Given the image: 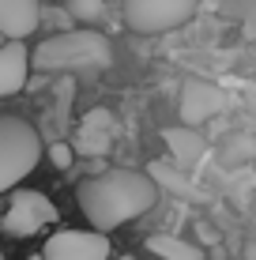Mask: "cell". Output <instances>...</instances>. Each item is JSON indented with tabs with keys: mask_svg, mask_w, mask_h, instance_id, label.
<instances>
[{
	"mask_svg": "<svg viewBox=\"0 0 256 260\" xmlns=\"http://www.w3.org/2000/svg\"><path fill=\"white\" fill-rule=\"evenodd\" d=\"M158 185L139 170H105L79 185V208L94 230H117L155 208Z\"/></svg>",
	"mask_w": 256,
	"mask_h": 260,
	"instance_id": "obj_1",
	"label": "cell"
},
{
	"mask_svg": "<svg viewBox=\"0 0 256 260\" xmlns=\"http://www.w3.org/2000/svg\"><path fill=\"white\" fill-rule=\"evenodd\" d=\"M30 64L38 72H68V76H94L113 64V46L109 38L91 26L83 30H64L46 38L30 53Z\"/></svg>",
	"mask_w": 256,
	"mask_h": 260,
	"instance_id": "obj_2",
	"label": "cell"
},
{
	"mask_svg": "<svg viewBox=\"0 0 256 260\" xmlns=\"http://www.w3.org/2000/svg\"><path fill=\"white\" fill-rule=\"evenodd\" d=\"M42 158V140L23 117L0 113V192L19 185Z\"/></svg>",
	"mask_w": 256,
	"mask_h": 260,
	"instance_id": "obj_3",
	"label": "cell"
},
{
	"mask_svg": "<svg viewBox=\"0 0 256 260\" xmlns=\"http://www.w3.org/2000/svg\"><path fill=\"white\" fill-rule=\"evenodd\" d=\"M196 0H125V23L136 34H162L189 23Z\"/></svg>",
	"mask_w": 256,
	"mask_h": 260,
	"instance_id": "obj_4",
	"label": "cell"
},
{
	"mask_svg": "<svg viewBox=\"0 0 256 260\" xmlns=\"http://www.w3.org/2000/svg\"><path fill=\"white\" fill-rule=\"evenodd\" d=\"M53 219H57V208H53L49 196L23 189V192L12 196L4 219H0V230L12 234V238H30V234H38V230H46Z\"/></svg>",
	"mask_w": 256,
	"mask_h": 260,
	"instance_id": "obj_5",
	"label": "cell"
},
{
	"mask_svg": "<svg viewBox=\"0 0 256 260\" xmlns=\"http://www.w3.org/2000/svg\"><path fill=\"white\" fill-rule=\"evenodd\" d=\"M42 260H109L105 230H60L42 245Z\"/></svg>",
	"mask_w": 256,
	"mask_h": 260,
	"instance_id": "obj_6",
	"label": "cell"
},
{
	"mask_svg": "<svg viewBox=\"0 0 256 260\" xmlns=\"http://www.w3.org/2000/svg\"><path fill=\"white\" fill-rule=\"evenodd\" d=\"M226 106H230V94L218 83H207V79H185L181 83L177 113H181L185 124H204L211 117H218Z\"/></svg>",
	"mask_w": 256,
	"mask_h": 260,
	"instance_id": "obj_7",
	"label": "cell"
},
{
	"mask_svg": "<svg viewBox=\"0 0 256 260\" xmlns=\"http://www.w3.org/2000/svg\"><path fill=\"white\" fill-rule=\"evenodd\" d=\"M113 136H117V121H113V113L109 110H91V113H83V121H79L76 147H79V155L98 158V155H105V151L113 147Z\"/></svg>",
	"mask_w": 256,
	"mask_h": 260,
	"instance_id": "obj_8",
	"label": "cell"
},
{
	"mask_svg": "<svg viewBox=\"0 0 256 260\" xmlns=\"http://www.w3.org/2000/svg\"><path fill=\"white\" fill-rule=\"evenodd\" d=\"M26 72H30V49L23 46V38H12L8 46H0V98L23 91Z\"/></svg>",
	"mask_w": 256,
	"mask_h": 260,
	"instance_id": "obj_9",
	"label": "cell"
},
{
	"mask_svg": "<svg viewBox=\"0 0 256 260\" xmlns=\"http://www.w3.org/2000/svg\"><path fill=\"white\" fill-rule=\"evenodd\" d=\"M42 23V4L38 0H0V34L8 38H26Z\"/></svg>",
	"mask_w": 256,
	"mask_h": 260,
	"instance_id": "obj_10",
	"label": "cell"
},
{
	"mask_svg": "<svg viewBox=\"0 0 256 260\" xmlns=\"http://www.w3.org/2000/svg\"><path fill=\"white\" fill-rule=\"evenodd\" d=\"M162 140H166V147H170V155H173V166H181V170H192L200 158L207 155V143H204V136H200L192 124L166 128Z\"/></svg>",
	"mask_w": 256,
	"mask_h": 260,
	"instance_id": "obj_11",
	"label": "cell"
},
{
	"mask_svg": "<svg viewBox=\"0 0 256 260\" xmlns=\"http://www.w3.org/2000/svg\"><path fill=\"white\" fill-rule=\"evenodd\" d=\"M147 249L162 260H204V249L200 245H192L185 238H173V234H155L147 241Z\"/></svg>",
	"mask_w": 256,
	"mask_h": 260,
	"instance_id": "obj_12",
	"label": "cell"
},
{
	"mask_svg": "<svg viewBox=\"0 0 256 260\" xmlns=\"http://www.w3.org/2000/svg\"><path fill=\"white\" fill-rule=\"evenodd\" d=\"M147 174L155 177V185H166L173 196H181V200H200V189H192V181L181 174V166L177 170H170V166H151Z\"/></svg>",
	"mask_w": 256,
	"mask_h": 260,
	"instance_id": "obj_13",
	"label": "cell"
},
{
	"mask_svg": "<svg viewBox=\"0 0 256 260\" xmlns=\"http://www.w3.org/2000/svg\"><path fill=\"white\" fill-rule=\"evenodd\" d=\"M68 15L83 26H94L105 19V0H68Z\"/></svg>",
	"mask_w": 256,
	"mask_h": 260,
	"instance_id": "obj_14",
	"label": "cell"
},
{
	"mask_svg": "<svg viewBox=\"0 0 256 260\" xmlns=\"http://www.w3.org/2000/svg\"><path fill=\"white\" fill-rule=\"evenodd\" d=\"M249 155H256V143L249 136H237V140L226 143V158H230V162H241V158H249Z\"/></svg>",
	"mask_w": 256,
	"mask_h": 260,
	"instance_id": "obj_15",
	"label": "cell"
},
{
	"mask_svg": "<svg viewBox=\"0 0 256 260\" xmlns=\"http://www.w3.org/2000/svg\"><path fill=\"white\" fill-rule=\"evenodd\" d=\"M49 162L57 166V170H68V166L76 162V151L68 147V143H53V147H49Z\"/></svg>",
	"mask_w": 256,
	"mask_h": 260,
	"instance_id": "obj_16",
	"label": "cell"
},
{
	"mask_svg": "<svg viewBox=\"0 0 256 260\" xmlns=\"http://www.w3.org/2000/svg\"><path fill=\"white\" fill-rule=\"evenodd\" d=\"M241 23H245V34L256 38V0H249V8L241 12Z\"/></svg>",
	"mask_w": 256,
	"mask_h": 260,
	"instance_id": "obj_17",
	"label": "cell"
},
{
	"mask_svg": "<svg viewBox=\"0 0 256 260\" xmlns=\"http://www.w3.org/2000/svg\"><path fill=\"white\" fill-rule=\"evenodd\" d=\"M196 234H200V241H207V245H215V241H218V230L211 226L207 219H200V222H196Z\"/></svg>",
	"mask_w": 256,
	"mask_h": 260,
	"instance_id": "obj_18",
	"label": "cell"
},
{
	"mask_svg": "<svg viewBox=\"0 0 256 260\" xmlns=\"http://www.w3.org/2000/svg\"><path fill=\"white\" fill-rule=\"evenodd\" d=\"M245 260H256V241H252V245H245Z\"/></svg>",
	"mask_w": 256,
	"mask_h": 260,
	"instance_id": "obj_19",
	"label": "cell"
},
{
	"mask_svg": "<svg viewBox=\"0 0 256 260\" xmlns=\"http://www.w3.org/2000/svg\"><path fill=\"white\" fill-rule=\"evenodd\" d=\"M117 260H136V256H117Z\"/></svg>",
	"mask_w": 256,
	"mask_h": 260,
	"instance_id": "obj_20",
	"label": "cell"
},
{
	"mask_svg": "<svg viewBox=\"0 0 256 260\" xmlns=\"http://www.w3.org/2000/svg\"><path fill=\"white\" fill-rule=\"evenodd\" d=\"M0 260H4V253H0Z\"/></svg>",
	"mask_w": 256,
	"mask_h": 260,
	"instance_id": "obj_21",
	"label": "cell"
}]
</instances>
